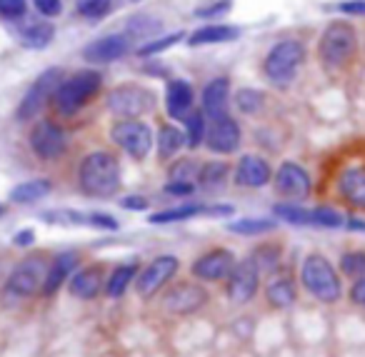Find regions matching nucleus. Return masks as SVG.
Segmentation results:
<instances>
[{"instance_id":"nucleus-1","label":"nucleus","mask_w":365,"mask_h":357,"mask_svg":"<svg viewBox=\"0 0 365 357\" xmlns=\"http://www.w3.org/2000/svg\"><path fill=\"white\" fill-rule=\"evenodd\" d=\"M345 277L338 265L323 252H308L300 262V287L325 307H335L345 300Z\"/></svg>"},{"instance_id":"nucleus-2","label":"nucleus","mask_w":365,"mask_h":357,"mask_svg":"<svg viewBox=\"0 0 365 357\" xmlns=\"http://www.w3.org/2000/svg\"><path fill=\"white\" fill-rule=\"evenodd\" d=\"M120 187V167L110 152H91L81 162V190L91 197H110Z\"/></svg>"},{"instance_id":"nucleus-3","label":"nucleus","mask_w":365,"mask_h":357,"mask_svg":"<svg viewBox=\"0 0 365 357\" xmlns=\"http://www.w3.org/2000/svg\"><path fill=\"white\" fill-rule=\"evenodd\" d=\"M355 53H358V33L345 21L330 23L318 41V58L328 71L350 66Z\"/></svg>"},{"instance_id":"nucleus-4","label":"nucleus","mask_w":365,"mask_h":357,"mask_svg":"<svg viewBox=\"0 0 365 357\" xmlns=\"http://www.w3.org/2000/svg\"><path fill=\"white\" fill-rule=\"evenodd\" d=\"M98 90H101V76H98L96 71H81L58 86L53 100H56L58 113L73 115V113L81 110Z\"/></svg>"},{"instance_id":"nucleus-5","label":"nucleus","mask_w":365,"mask_h":357,"mask_svg":"<svg viewBox=\"0 0 365 357\" xmlns=\"http://www.w3.org/2000/svg\"><path fill=\"white\" fill-rule=\"evenodd\" d=\"M305 61V48L300 41H280L275 43L268 51L263 63V71L268 76L270 83L275 86H285L295 78L298 68L303 66Z\"/></svg>"},{"instance_id":"nucleus-6","label":"nucleus","mask_w":365,"mask_h":357,"mask_svg":"<svg viewBox=\"0 0 365 357\" xmlns=\"http://www.w3.org/2000/svg\"><path fill=\"white\" fill-rule=\"evenodd\" d=\"M48 267L43 262V257H26L23 262H18L16 270L11 272L6 282V290L8 295L18 297H33L38 290H43V282H46V275H48Z\"/></svg>"},{"instance_id":"nucleus-7","label":"nucleus","mask_w":365,"mask_h":357,"mask_svg":"<svg viewBox=\"0 0 365 357\" xmlns=\"http://www.w3.org/2000/svg\"><path fill=\"white\" fill-rule=\"evenodd\" d=\"M61 83H63V73L58 68H51V71L43 73L31 86V90L23 95L21 105H18V120H33L43 110V105L56 95Z\"/></svg>"},{"instance_id":"nucleus-8","label":"nucleus","mask_w":365,"mask_h":357,"mask_svg":"<svg viewBox=\"0 0 365 357\" xmlns=\"http://www.w3.org/2000/svg\"><path fill=\"white\" fill-rule=\"evenodd\" d=\"M110 138L115 145H120L133 160H143L153 148V133L140 120H123L115 123L110 130Z\"/></svg>"},{"instance_id":"nucleus-9","label":"nucleus","mask_w":365,"mask_h":357,"mask_svg":"<svg viewBox=\"0 0 365 357\" xmlns=\"http://www.w3.org/2000/svg\"><path fill=\"white\" fill-rule=\"evenodd\" d=\"M155 105V95L145 88H138V86H123L115 88V90L108 95V108L110 113L120 118H140L145 113L153 110Z\"/></svg>"},{"instance_id":"nucleus-10","label":"nucleus","mask_w":365,"mask_h":357,"mask_svg":"<svg viewBox=\"0 0 365 357\" xmlns=\"http://www.w3.org/2000/svg\"><path fill=\"white\" fill-rule=\"evenodd\" d=\"M275 192L283 200L290 202H303L313 192V180H310L308 170L298 162H283L275 172Z\"/></svg>"},{"instance_id":"nucleus-11","label":"nucleus","mask_w":365,"mask_h":357,"mask_svg":"<svg viewBox=\"0 0 365 357\" xmlns=\"http://www.w3.org/2000/svg\"><path fill=\"white\" fill-rule=\"evenodd\" d=\"M208 305V290L195 282H178L163 295V307L173 315H193Z\"/></svg>"},{"instance_id":"nucleus-12","label":"nucleus","mask_w":365,"mask_h":357,"mask_svg":"<svg viewBox=\"0 0 365 357\" xmlns=\"http://www.w3.org/2000/svg\"><path fill=\"white\" fill-rule=\"evenodd\" d=\"M31 148L43 160H58V157H63L68 150V135L56 123L41 120L31 130Z\"/></svg>"},{"instance_id":"nucleus-13","label":"nucleus","mask_w":365,"mask_h":357,"mask_svg":"<svg viewBox=\"0 0 365 357\" xmlns=\"http://www.w3.org/2000/svg\"><path fill=\"white\" fill-rule=\"evenodd\" d=\"M260 285V270L255 267V262L243 260L233 267V272L228 275V285H225V295H228L230 302L235 305H245L255 297Z\"/></svg>"},{"instance_id":"nucleus-14","label":"nucleus","mask_w":365,"mask_h":357,"mask_svg":"<svg viewBox=\"0 0 365 357\" xmlns=\"http://www.w3.org/2000/svg\"><path fill=\"white\" fill-rule=\"evenodd\" d=\"M178 267H180V260H178V257H173V255L155 257V260H153L150 265L138 275V282H135L138 297L150 300V297L155 295V292L160 290V287L165 285L173 275H175Z\"/></svg>"},{"instance_id":"nucleus-15","label":"nucleus","mask_w":365,"mask_h":357,"mask_svg":"<svg viewBox=\"0 0 365 357\" xmlns=\"http://www.w3.org/2000/svg\"><path fill=\"white\" fill-rule=\"evenodd\" d=\"M335 190L343 205L355 212H365V165H348L340 170Z\"/></svg>"},{"instance_id":"nucleus-16","label":"nucleus","mask_w":365,"mask_h":357,"mask_svg":"<svg viewBox=\"0 0 365 357\" xmlns=\"http://www.w3.org/2000/svg\"><path fill=\"white\" fill-rule=\"evenodd\" d=\"M235 265H238V262H235L233 252L218 247V250H210V252H205L203 257H198V260L193 262V267H190V272H193L198 280L218 282V280H225V277L233 272Z\"/></svg>"},{"instance_id":"nucleus-17","label":"nucleus","mask_w":365,"mask_h":357,"mask_svg":"<svg viewBox=\"0 0 365 357\" xmlns=\"http://www.w3.org/2000/svg\"><path fill=\"white\" fill-rule=\"evenodd\" d=\"M205 143L213 152H223V155H230V152L238 150L240 145V128L233 118L223 115L215 118L213 125L205 133Z\"/></svg>"},{"instance_id":"nucleus-18","label":"nucleus","mask_w":365,"mask_h":357,"mask_svg":"<svg viewBox=\"0 0 365 357\" xmlns=\"http://www.w3.org/2000/svg\"><path fill=\"white\" fill-rule=\"evenodd\" d=\"M273 177V170H270L268 160L260 155H243L238 160V167H235V185L243 187H263L270 182Z\"/></svg>"},{"instance_id":"nucleus-19","label":"nucleus","mask_w":365,"mask_h":357,"mask_svg":"<svg viewBox=\"0 0 365 357\" xmlns=\"http://www.w3.org/2000/svg\"><path fill=\"white\" fill-rule=\"evenodd\" d=\"M78 262H81V255H78L76 250H66L61 252V255L53 260V265L48 267V275H46V282H43V295L51 297L56 295L58 290H61V285L68 280V275H73L78 267Z\"/></svg>"},{"instance_id":"nucleus-20","label":"nucleus","mask_w":365,"mask_h":357,"mask_svg":"<svg viewBox=\"0 0 365 357\" xmlns=\"http://www.w3.org/2000/svg\"><path fill=\"white\" fill-rule=\"evenodd\" d=\"M265 302L273 310H288L298 302V282L293 275H275L265 285Z\"/></svg>"},{"instance_id":"nucleus-21","label":"nucleus","mask_w":365,"mask_h":357,"mask_svg":"<svg viewBox=\"0 0 365 357\" xmlns=\"http://www.w3.org/2000/svg\"><path fill=\"white\" fill-rule=\"evenodd\" d=\"M128 38L125 36H106V38H101V41H96V43H91V46L86 48V61L88 63H113V61H118V58H123L128 53Z\"/></svg>"},{"instance_id":"nucleus-22","label":"nucleus","mask_w":365,"mask_h":357,"mask_svg":"<svg viewBox=\"0 0 365 357\" xmlns=\"http://www.w3.org/2000/svg\"><path fill=\"white\" fill-rule=\"evenodd\" d=\"M165 108L168 115L175 118V120H185L190 115V108H193V90L185 81H173L168 83L165 93Z\"/></svg>"},{"instance_id":"nucleus-23","label":"nucleus","mask_w":365,"mask_h":357,"mask_svg":"<svg viewBox=\"0 0 365 357\" xmlns=\"http://www.w3.org/2000/svg\"><path fill=\"white\" fill-rule=\"evenodd\" d=\"M103 287V267L101 265H91L78 270L71 277V295L78 300H93V297L101 292Z\"/></svg>"},{"instance_id":"nucleus-24","label":"nucleus","mask_w":365,"mask_h":357,"mask_svg":"<svg viewBox=\"0 0 365 357\" xmlns=\"http://www.w3.org/2000/svg\"><path fill=\"white\" fill-rule=\"evenodd\" d=\"M228 81L225 78H215L205 86L203 90V110L205 115L215 118H223L225 110H228Z\"/></svg>"},{"instance_id":"nucleus-25","label":"nucleus","mask_w":365,"mask_h":357,"mask_svg":"<svg viewBox=\"0 0 365 357\" xmlns=\"http://www.w3.org/2000/svg\"><path fill=\"white\" fill-rule=\"evenodd\" d=\"M238 38V28L233 26H203L188 38V46H210V43H228Z\"/></svg>"},{"instance_id":"nucleus-26","label":"nucleus","mask_w":365,"mask_h":357,"mask_svg":"<svg viewBox=\"0 0 365 357\" xmlns=\"http://www.w3.org/2000/svg\"><path fill=\"white\" fill-rule=\"evenodd\" d=\"M273 215L278 217V220L288 222V225H295V227H313V210H308V207L298 205V202H278V205L273 207Z\"/></svg>"},{"instance_id":"nucleus-27","label":"nucleus","mask_w":365,"mask_h":357,"mask_svg":"<svg viewBox=\"0 0 365 357\" xmlns=\"http://www.w3.org/2000/svg\"><path fill=\"white\" fill-rule=\"evenodd\" d=\"M250 260L255 262L260 275H263V272H275L280 265V260H283V247H280L278 242H263V245H258L253 250Z\"/></svg>"},{"instance_id":"nucleus-28","label":"nucleus","mask_w":365,"mask_h":357,"mask_svg":"<svg viewBox=\"0 0 365 357\" xmlns=\"http://www.w3.org/2000/svg\"><path fill=\"white\" fill-rule=\"evenodd\" d=\"M338 270L345 280H358L365 277V247H350L340 255Z\"/></svg>"},{"instance_id":"nucleus-29","label":"nucleus","mask_w":365,"mask_h":357,"mask_svg":"<svg viewBox=\"0 0 365 357\" xmlns=\"http://www.w3.org/2000/svg\"><path fill=\"white\" fill-rule=\"evenodd\" d=\"M182 148H185V133L173 125H163L160 135H158V155H160L163 160H168V157L178 155Z\"/></svg>"},{"instance_id":"nucleus-30","label":"nucleus","mask_w":365,"mask_h":357,"mask_svg":"<svg viewBox=\"0 0 365 357\" xmlns=\"http://www.w3.org/2000/svg\"><path fill=\"white\" fill-rule=\"evenodd\" d=\"M51 192V180H31L23 182V185L13 187L11 190V200L18 205H28V202H38Z\"/></svg>"},{"instance_id":"nucleus-31","label":"nucleus","mask_w":365,"mask_h":357,"mask_svg":"<svg viewBox=\"0 0 365 357\" xmlns=\"http://www.w3.org/2000/svg\"><path fill=\"white\" fill-rule=\"evenodd\" d=\"M138 275V265H120L110 275V280L106 282V295L108 297H123L128 290V285H133V277Z\"/></svg>"},{"instance_id":"nucleus-32","label":"nucleus","mask_w":365,"mask_h":357,"mask_svg":"<svg viewBox=\"0 0 365 357\" xmlns=\"http://www.w3.org/2000/svg\"><path fill=\"white\" fill-rule=\"evenodd\" d=\"M275 230L273 220H265V217H243V220H235L228 225V232L235 235H265V232Z\"/></svg>"},{"instance_id":"nucleus-33","label":"nucleus","mask_w":365,"mask_h":357,"mask_svg":"<svg viewBox=\"0 0 365 357\" xmlns=\"http://www.w3.org/2000/svg\"><path fill=\"white\" fill-rule=\"evenodd\" d=\"M313 227L338 230V227H345V215L333 205H318L313 207Z\"/></svg>"},{"instance_id":"nucleus-34","label":"nucleus","mask_w":365,"mask_h":357,"mask_svg":"<svg viewBox=\"0 0 365 357\" xmlns=\"http://www.w3.org/2000/svg\"><path fill=\"white\" fill-rule=\"evenodd\" d=\"M228 177V165L225 162H205L198 172V182L205 190H213V187H220Z\"/></svg>"},{"instance_id":"nucleus-35","label":"nucleus","mask_w":365,"mask_h":357,"mask_svg":"<svg viewBox=\"0 0 365 357\" xmlns=\"http://www.w3.org/2000/svg\"><path fill=\"white\" fill-rule=\"evenodd\" d=\"M205 207L203 205H180V207H173V210H163L150 215L153 225H163V222H175V220H190L195 215H203Z\"/></svg>"},{"instance_id":"nucleus-36","label":"nucleus","mask_w":365,"mask_h":357,"mask_svg":"<svg viewBox=\"0 0 365 357\" xmlns=\"http://www.w3.org/2000/svg\"><path fill=\"white\" fill-rule=\"evenodd\" d=\"M53 36H56V31H53L51 23H33V26L23 33V43H26L28 48H48Z\"/></svg>"},{"instance_id":"nucleus-37","label":"nucleus","mask_w":365,"mask_h":357,"mask_svg":"<svg viewBox=\"0 0 365 357\" xmlns=\"http://www.w3.org/2000/svg\"><path fill=\"white\" fill-rule=\"evenodd\" d=\"M205 133H208V128H205L203 115H200V113H190V115L185 118V148L195 150V148L205 140Z\"/></svg>"},{"instance_id":"nucleus-38","label":"nucleus","mask_w":365,"mask_h":357,"mask_svg":"<svg viewBox=\"0 0 365 357\" xmlns=\"http://www.w3.org/2000/svg\"><path fill=\"white\" fill-rule=\"evenodd\" d=\"M235 103H238V108L243 113L253 115V113H258L260 108H263L265 98H263V93L253 90V88H243V90H238V95H235Z\"/></svg>"},{"instance_id":"nucleus-39","label":"nucleus","mask_w":365,"mask_h":357,"mask_svg":"<svg viewBox=\"0 0 365 357\" xmlns=\"http://www.w3.org/2000/svg\"><path fill=\"white\" fill-rule=\"evenodd\" d=\"M128 31H130V36H135V38L153 36V33L160 31V21H155V18H150V16H135L130 23H128Z\"/></svg>"},{"instance_id":"nucleus-40","label":"nucleus","mask_w":365,"mask_h":357,"mask_svg":"<svg viewBox=\"0 0 365 357\" xmlns=\"http://www.w3.org/2000/svg\"><path fill=\"white\" fill-rule=\"evenodd\" d=\"M345 300L350 302V307L365 312V277H358V280H350L348 290H345Z\"/></svg>"},{"instance_id":"nucleus-41","label":"nucleus","mask_w":365,"mask_h":357,"mask_svg":"<svg viewBox=\"0 0 365 357\" xmlns=\"http://www.w3.org/2000/svg\"><path fill=\"white\" fill-rule=\"evenodd\" d=\"M110 11V0H78V13L83 18H103Z\"/></svg>"},{"instance_id":"nucleus-42","label":"nucleus","mask_w":365,"mask_h":357,"mask_svg":"<svg viewBox=\"0 0 365 357\" xmlns=\"http://www.w3.org/2000/svg\"><path fill=\"white\" fill-rule=\"evenodd\" d=\"M180 33H173V36H165V38H160V41H153V43H148V46H143L140 48V56L143 58H148V56H158V53H163V51H168L170 46H175V43H180Z\"/></svg>"},{"instance_id":"nucleus-43","label":"nucleus","mask_w":365,"mask_h":357,"mask_svg":"<svg viewBox=\"0 0 365 357\" xmlns=\"http://www.w3.org/2000/svg\"><path fill=\"white\" fill-rule=\"evenodd\" d=\"M198 167L195 162L190 160H182V162H175V167L170 170V180H185V182H193L198 180Z\"/></svg>"},{"instance_id":"nucleus-44","label":"nucleus","mask_w":365,"mask_h":357,"mask_svg":"<svg viewBox=\"0 0 365 357\" xmlns=\"http://www.w3.org/2000/svg\"><path fill=\"white\" fill-rule=\"evenodd\" d=\"M0 16L3 18L26 16V0H0Z\"/></svg>"},{"instance_id":"nucleus-45","label":"nucleus","mask_w":365,"mask_h":357,"mask_svg":"<svg viewBox=\"0 0 365 357\" xmlns=\"http://www.w3.org/2000/svg\"><path fill=\"white\" fill-rule=\"evenodd\" d=\"M38 8V13H43L46 18H53V16H61L63 11V0H33Z\"/></svg>"},{"instance_id":"nucleus-46","label":"nucleus","mask_w":365,"mask_h":357,"mask_svg":"<svg viewBox=\"0 0 365 357\" xmlns=\"http://www.w3.org/2000/svg\"><path fill=\"white\" fill-rule=\"evenodd\" d=\"M88 222H91L93 227H103V230H118V220L110 215H103V212H93V215H88Z\"/></svg>"},{"instance_id":"nucleus-47","label":"nucleus","mask_w":365,"mask_h":357,"mask_svg":"<svg viewBox=\"0 0 365 357\" xmlns=\"http://www.w3.org/2000/svg\"><path fill=\"white\" fill-rule=\"evenodd\" d=\"M193 190H195L193 182H185V180H170V182L165 185V192H168V195H178V197H180V195H190Z\"/></svg>"},{"instance_id":"nucleus-48","label":"nucleus","mask_w":365,"mask_h":357,"mask_svg":"<svg viewBox=\"0 0 365 357\" xmlns=\"http://www.w3.org/2000/svg\"><path fill=\"white\" fill-rule=\"evenodd\" d=\"M338 11L345 16H365V0H345L338 3Z\"/></svg>"},{"instance_id":"nucleus-49","label":"nucleus","mask_w":365,"mask_h":357,"mask_svg":"<svg viewBox=\"0 0 365 357\" xmlns=\"http://www.w3.org/2000/svg\"><path fill=\"white\" fill-rule=\"evenodd\" d=\"M230 11V0H220V3H215L213 8H205V11H195V16L200 18H213V16H220V13Z\"/></svg>"},{"instance_id":"nucleus-50","label":"nucleus","mask_w":365,"mask_h":357,"mask_svg":"<svg viewBox=\"0 0 365 357\" xmlns=\"http://www.w3.org/2000/svg\"><path fill=\"white\" fill-rule=\"evenodd\" d=\"M33 242H36V232L33 230H21L13 235V245H18V247H31Z\"/></svg>"},{"instance_id":"nucleus-51","label":"nucleus","mask_w":365,"mask_h":357,"mask_svg":"<svg viewBox=\"0 0 365 357\" xmlns=\"http://www.w3.org/2000/svg\"><path fill=\"white\" fill-rule=\"evenodd\" d=\"M120 205L125 207V210H145V207H148V200H145V197L130 195V197H123Z\"/></svg>"},{"instance_id":"nucleus-52","label":"nucleus","mask_w":365,"mask_h":357,"mask_svg":"<svg viewBox=\"0 0 365 357\" xmlns=\"http://www.w3.org/2000/svg\"><path fill=\"white\" fill-rule=\"evenodd\" d=\"M345 227H348L350 232H365V217L345 215Z\"/></svg>"},{"instance_id":"nucleus-53","label":"nucleus","mask_w":365,"mask_h":357,"mask_svg":"<svg viewBox=\"0 0 365 357\" xmlns=\"http://www.w3.org/2000/svg\"><path fill=\"white\" fill-rule=\"evenodd\" d=\"M205 215H218V217L233 215V207H230V205H215V207H205Z\"/></svg>"},{"instance_id":"nucleus-54","label":"nucleus","mask_w":365,"mask_h":357,"mask_svg":"<svg viewBox=\"0 0 365 357\" xmlns=\"http://www.w3.org/2000/svg\"><path fill=\"white\" fill-rule=\"evenodd\" d=\"M3 212H6V210H3V207H0V215H3Z\"/></svg>"}]
</instances>
